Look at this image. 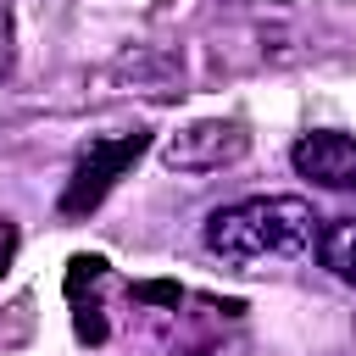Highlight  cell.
Returning a JSON list of instances; mask_svg holds the SVG:
<instances>
[{
    "label": "cell",
    "mask_w": 356,
    "mask_h": 356,
    "mask_svg": "<svg viewBox=\"0 0 356 356\" xmlns=\"http://www.w3.org/2000/svg\"><path fill=\"white\" fill-rule=\"evenodd\" d=\"M323 217L300 195H250L234 206H217L206 217V250L228 267H261V261H295L312 250Z\"/></svg>",
    "instance_id": "obj_1"
},
{
    "label": "cell",
    "mask_w": 356,
    "mask_h": 356,
    "mask_svg": "<svg viewBox=\"0 0 356 356\" xmlns=\"http://www.w3.org/2000/svg\"><path fill=\"white\" fill-rule=\"evenodd\" d=\"M289 161L323 189H356V134H306Z\"/></svg>",
    "instance_id": "obj_4"
},
{
    "label": "cell",
    "mask_w": 356,
    "mask_h": 356,
    "mask_svg": "<svg viewBox=\"0 0 356 356\" xmlns=\"http://www.w3.org/2000/svg\"><path fill=\"white\" fill-rule=\"evenodd\" d=\"M145 145H150V139H145L139 128H134V134H117V139H95L89 156L72 167V184H67V195H61V211H67V217L95 211V206L106 200V189L117 184V172H122L128 161H139Z\"/></svg>",
    "instance_id": "obj_3"
},
{
    "label": "cell",
    "mask_w": 356,
    "mask_h": 356,
    "mask_svg": "<svg viewBox=\"0 0 356 356\" xmlns=\"http://www.w3.org/2000/svg\"><path fill=\"white\" fill-rule=\"evenodd\" d=\"M11 256H17V228L0 217V278H6V267H11Z\"/></svg>",
    "instance_id": "obj_8"
},
{
    "label": "cell",
    "mask_w": 356,
    "mask_h": 356,
    "mask_svg": "<svg viewBox=\"0 0 356 356\" xmlns=\"http://www.w3.org/2000/svg\"><path fill=\"white\" fill-rule=\"evenodd\" d=\"M189 356H261V350L245 345V339H217V345H200V350H189Z\"/></svg>",
    "instance_id": "obj_7"
},
{
    "label": "cell",
    "mask_w": 356,
    "mask_h": 356,
    "mask_svg": "<svg viewBox=\"0 0 356 356\" xmlns=\"http://www.w3.org/2000/svg\"><path fill=\"white\" fill-rule=\"evenodd\" d=\"M245 150H250V134H245V122L206 117V122H189V128L167 134V145H161V161H167L172 172H222V167H234Z\"/></svg>",
    "instance_id": "obj_2"
},
{
    "label": "cell",
    "mask_w": 356,
    "mask_h": 356,
    "mask_svg": "<svg viewBox=\"0 0 356 356\" xmlns=\"http://www.w3.org/2000/svg\"><path fill=\"white\" fill-rule=\"evenodd\" d=\"M317 261H323L339 284H356V217H334V222L317 234Z\"/></svg>",
    "instance_id": "obj_5"
},
{
    "label": "cell",
    "mask_w": 356,
    "mask_h": 356,
    "mask_svg": "<svg viewBox=\"0 0 356 356\" xmlns=\"http://www.w3.org/2000/svg\"><path fill=\"white\" fill-rule=\"evenodd\" d=\"M17 67V17H11V0H0V78H11Z\"/></svg>",
    "instance_id": "obj_6"
}]
</instances>
